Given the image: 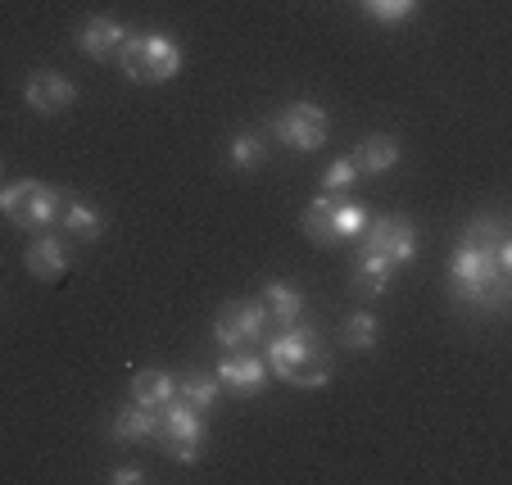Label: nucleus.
<instances>
[{"instance_id": "1", "label": "nucleus", "mask_w": 512, "mask_h": 485, "mask_svg": "<svg viewBox=\"0 0 512 485\" xmlns=\"http://www.w3.org/2000/svg\"><path fill=\"white\" fill-rule=\"evenodd\" d=\"M454 295L463 304H476L485 313H499L508 304V277H512V241L499 218L481 214L467 223L454 259H449Z\"/></svg>"}, {"instance_id": "2", "label": "nucleus", "mask_w": 512, "mask_h": 485, "mask_svg": "<svg viewBox=\"0 0 512 485\" xmlns=\"http://www.w3.org/2000/svg\"><path fill=\"white\" fill-rule=\"evenodd\" d=\"M268 372L281 377L286 386H300V390H322L331 381V359H327V345L313 327L295 322V327H277L268 336Z\"/></svg>"}, {"instance_id": "3", "label": "nucleus", "mask_w": 512, "mask_h": 485, "mask_svg": "<svg viewBox=\"0 0 512 485\" xmlns=\"http://www.w3.org/2000/svg\"><path fill=\"white\" fill-rule=\"evenodd\" d=\"M118 64L132 82L141 87H159V82H173L182 73V46L164 32H127L123 50H118Z\"/></svg>"}, {"instance_id": "4", "label": "nucleus", "mask_w": 512, "mask_h": 485, "mask_svg": "<svg viewBox=\"0 0 512 485\" xmlns=\"http://www.w3.org/2000/svg\"><path fill=\"white\" fill-rule=\"evenodd\" d=\"M59 209H64V195L55 186L37 182V177H23V182H10L0 191V214L10 218L14 227H28V232L59 223Z\"/></svg>"}, {"instance_id": "5", "label": "nucleus", "mask_w": 512, "mask_h": 485, "mask_svg": "<svg viewBox=\"0 0 512 485\" xmlns=\"http://www.w3.org/2000/svg\"><path fill=\"white\" fill-rule=\"evenodd\" d=\"M204 436H209L204 408L186 404V399H173V404L159 408V431H155V440L177 458V463H200Z\"/></svg>"}, {"instance_id": "6", "label": "nucleus", "mask_w": 512, "mask_h": 485, "mask_svg": "<svg viewBox=\"0 0 512 485\" xmlns=\"http://www.w3.org/2000/svg\"><path fill=\"white\" fill-rule=\"evenodd\" d=\"M327 132H331V118L318 100H295V105H286L272 118V136H277L281 146L300 150V155H313L327 141Z\"/></svg>"}, {"instance_id": "7", "label": "nucleus", "mask_w": 512, "mask_h": 485, "mask_svg": "<svg viewBox=\"0 0 512 485\" xmlns=\"http://www.w3.org/2000/svg\"><path fill=\"white\" fill-rule=\"evenodd\" d=\"M268 327H272L268 304L236 300V304H227V309H218V318H213V340H218L223 350H250V345H259V340L268 336Z\"/></svg>"}, {"instance_id": "8", "label": "nucleus", "mask_w": 512, "mask_h": 485, "mask_svg": "<svg viewBox=\"0 0 512 485\" xmlns=\"http://www.w3.org/2000/svg\"><path fill=\"white\" fill-rule=\"evenodd\" d=\"M363 250L386 254L390 263H413L417 259V227L408 223L404 214L368 218V227H363Z\"/></svg>"}, {"instance_id": "9", "label": "nucleus", "mask_w": 512, "mask_h": 485, "mask_svg": "<svg viewBox=\"0 0 512 485\" xmlns=\"http://www.w3.org/2000/svg\"><path fill=\"white\" fill-rule=\"evenodd\" d=\"M23 100H28L37 114L50 118L78 100V87H73L64 73H55V68H37V73H28V82H23Z\"/></svg>"}, {"instance_id": "10", "label": "nucleus", "mask_w": 512, "mask_h": 485, "mask_svg": "<svg viewBox=\"0 0 512 485\" xmlns=\"http://www.w3.org/2000/svg\"><path fill=\"white\" fill-rule=\"evenodd\" d=\"M218 386L223 390H236V395H259L268 386V359L259 354H245V350H232L223 363H218Z\"/></svg>"}, {"instance_id": "11", "label": "nucleus", "mask_w": 512, "mask_h": 485, "mask_svg": "<svg viewBox=\"0 0 512 485\" xmlns=\"http://www.w3.org/2000/svg\"><path fill=\"white\" fill-rule=\"evenodd\" d=\"M68 241L64 236H55V232H46L41 227L37 236H32V245H28V254H23V268L32 272V277H41V282H55V277H64L68 272Z\"/></svg>"}, {"instance_id": "12", "label": "nucleus", "mask_w": 512, "mask_h": 485, "mask_svg": "<svg viewBox=\"0 0 512 485\" xmlns=\"http://www.w3.org/2000/svg\"><path fill=\"white\" fill-rule=\"evenodd\" d=\"M123 41H127V28L118 19H109V14H96V19H87L78 28V50L91 59H114L123 50Z\"/></svg>"}, {"instance_id": "13", "label": "nucleus", "mask_w": 512, "mask_h": 485, "mask_svg": "<svg viewBox=\"0 0 512 485\" xmlns=\"http://www.w3.org/2000/svg\"><path fill=\"white\" fill-rule=\"evenodd\" d=\"M349 159H354L358 173H390V168L404 159V146H399L395 136H386V132H372V136L358 141Z\"/></svg>"}, {"instance_id": "14", "label": "nucleus", "mask_w": 512, "mask_h": 485, "mask_svg": "<svg viewBox=\"0 0 512 485\" xmlns=\"http://www.w3.org/2000/svg\"><path fill=\"white\" fill-rule=\"evenodd\" d=\"M177 399V377L173 372H164V368H141L132 377V404H141V408H164V404H173Z\"/></svg>"}, {"instance_id": "15", "label": "nucleus", "mask_w": 512, "mask_h": 485, "mask_svg": "<svg viewBox=\"0 0 512 485\" xmlns=\"http://www.w3.org/2000/svg\"><path fill=\"white\" fill-rule=\"evenodd\" d=\"M159 431V413L155 408H141V404H127L114 413V422H109V436L123 440V445H136V440H155Z\"/></svg>"}, {"instance_id": "16", "label": "nucleus", "mask_w": 512, "mask_h": 485, "mask_svg": "<svg viewBox=\"0 0 512 485\" xmlns=\"http://www.w3.org/2000/svg\"><path fill=\"white\" fill-rule=\"evenodd\" d=\"M263 304H268L272 327H295L304 318V295H300V286H290V282L263 286Z\"/></svg>"}, {"instance_id": "17", "label": "nucleus", "mask_w": 512, "mask_h": 485, "mask_svg": "<svg viewBox=\"0 0 512 485\" xmlns=\"http://www.w3.org/2000/svg\"><path fill=\"white\" fill-rule=\"evenodd\" d=\"M59 223H64V232L73 236V241H100V232H105L100 209H96V204H87V200H64Z\"/></svg>"}, {"instance_id": "18", "label": "nucleus", "mask_w": 512, "mask_h": 485, "mask_svg": "<svg viewBox=\"0 0 512 485\" xmlns=\"http://www.w3.org/2000/svg\"><path fill=\"white\" fill-rule=\"evenodd\" d=\"M390 277H395V263H390L386 254L358 250V263H354V286H358V295H386V291H390Z\"/></svg>"}, {"instance_id": "19", "label": "nucleus", "mask_w": 512, "mask_h": 485, "mask_svg": "<svg viewBox=\"0 0 512 485\" xmlns=\"http://www.w3.org/2000/svg\"><path fill=\"white\" fill-rule=\"evenodd\" d=\"M177 399H186V404L209 413V408L223 399V386H218V377H209V372H186V377H177Z\"/></svg>"}, {"instance_id": "20", "label": "nucleus", "mask_w": 512, "mask_h": 485, "mask_svg": "<svg viewBox=\"0 0 512 485\" xmlns=\"http://www.w3.org/2000/svg\"><path fill=\"white\" fill-rule=\"evenodd\" d=\"M304 236H309L313 245H336L340 236H336V223H331V195H318V200L304 209Z\"/></svg>"}, {"instance_id": "21", "label": "nucleus", "mask_w": 512, "mask_h": 485, "mask_svg": "<svg viewBox=\"0 0 512 485\" xmlns=\"http://www.w3.org/2000/svg\"><path fill=\"white\" fill-rule=\"evenodd\" d=\"M377 336H381V322L372 318L368 309L349 313V318H345V327H340V340H345L349 350H358V354H368L372 345H377Z\"/></svg>"}, {"instance_id": "22", "label": "nucleus", "mask_w": 512, "mask_h": 485, "mask_svg": "<svg viewBox=\"0 0 512 485\" xmlns=\"http://www.w3.org/2000/svg\"><path fill=\"white\" fill-rule=\"evenodd\" d=\"M368 209L358 200H336L331 195V223H336V236L340 241H349V236H363V227H368Z\"/></svg>"}, {"instance_id": "23", "label": "nucleus", "mask_w": 512, "mask_h": 485, "mask_svg": "<svg viewBox=\"0 0 512 485\" xmlns=\"http://www.w3.org/2000/svg\"><path fill=\"white\" fill-rule=\"evenodd\" d=\"M227 159H232V168H241V173H250V168H259L263 159H268V146H263L259 132H236L232 146H227Z\"/></svg>"}, {"instance_id": "24", "label": "nucleus", "mask_w": 512, "mask_h": 485, "mask_svg": "<svg viewBox=\"0 0 512 485\" xmlns=\"http://www.w3.org/2000/svg\"><path fill=\"white\" fill-rule=\"evenodd\" d=\"M358 182V168H354V159H331L327 168H322V195H345L349 186Z\"/></svg>"}, {"instance_id": "25", "label": "nucleus", "mask_w": 512, "mask_h": 485, "mask_svg": "<svg viewBox=\"0 0 512 485\" xmlns=\"http://www.w3.org/2000/svg\"><path fill=\"white\" fill-rule=\"evenodd\" d=\"M363 10L377 23H404L417 10V0H363Z\"/></svg>"}, {"instance_id": "26", "label": "nucleus", "mask_w": 512, "mask_h": 485, "mask_svg": "<svg viewBox=\"0 0 512 485\" xmlns=\"http://www.w3.org/2000/svg\"><path fill=\"white\" fill-rule=\"evenodd\" d=\"M105 481H109V485H141V481H145V472H141V467L127 463V467H114V472H109Z\"/></svg>"}]
</instances>
